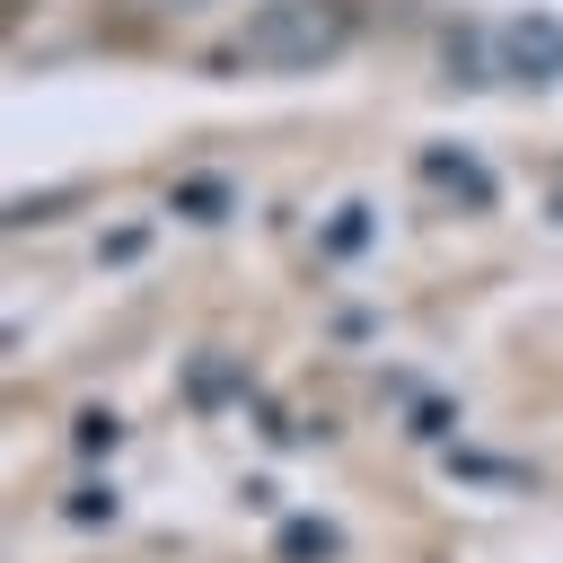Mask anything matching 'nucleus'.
<instances>
[{
  "instance_id": "f257e3e1",
  "label": "nucleus",
  "mask_w": 563,
  "mask_h": 563,
  "mask_svg": "<svg viewBox=\"0 0 563 563\" xmlns=\"http://www.w3.org/2000/svg\"><path fill=\"white\" fill-rule=\"evenodd\" d=\"M352 26H361L352 0H264L246 18V62H264V70H317V62H334L352 44Z\"/></svg>"
},
{
  "instance_id": "f03ea898",
  "label": "nucleus",
  "mask_w": 563,
  "mask_h": 563,
  "mask_svg": "<svg viewBox=\"0 0 563 563\" xmlns=\"http://www.w3.org/2000/svg\"><path fill=\"white\" fill-rule=\"evenodd\" d=\"M493 53H501V79H519V88H554V79H563V18H545V9H510L501 35H493Z\"/></svg>"
},
{
  "instance_id": "7ed1b4c3",
  "label": "nucleus",
  "mask_w": 563,
  "mask_h": 563,
  "mask_svg": "<svg viewBox=\"0 0 563 563\" xmlns=\"http://www.w3.org/2000/svg\"><path fill=\"white\" fill-rule=\"evenodd\" d=\"M422 176H431V185H449V194H466V202H493V176H484V167H466V158H449V150H431V158H422Z\"/></svg>"
},
{
  "instance_id": "20e7f679",
  "label": "nucleus",
  "mask_w": 563,
  "mask_h": 563,
  "mask_svg": "<svg viewBox=\"0 0 563 563\" xmlns=\"http://www.w3.org/2000/svg\"><path fill=\"white\" fill-rule=\"evenodd\" d=\"M325 554H334V528H317V519L282 528V563H325Z\"/></svg>"
},
{
  "instance_id": "39448f33",
  "label": "nucleus",
  "mask_w": 563,
  "mask_h": 563,
  "mask_svg": "<svg viewBox=\"0 0 563 563\" xmlns=\"http://www.w3.org/2000/svg\"><path fill=\"white\" fill-rule=\"evenodd\" d=\"M79 449H114V413H79Z\"/></svg>"
},
{
  "instance_id": "423d86ee",
  "label": "nucleus",
  "mask_w": 563,
  "mask_h": 563,
  "mask_svg": "<svg viewBox=\"0 0 563 563\" xmlns=\"http://www.w3.org/2000/svg\"><path fill=\"white\" fill-rule=\"evenodd\" d=\"M176 202H185V211H220V202H229V194H220V185H211V176H202V185H185V194H176Z\"/></svg>"
},
{
  "instance_id": "0eeeda50",
  "label": "nucleus",
  "mask_w": 563,
  "mask_h": 563,
  "mask_svg": "<svg viewBox=\"0 0 563 563\" xmlns=\"http://www.w3.org/2000/svg\"><path fill=\"white\" fill-rule=\"evenodd\" d=\"M185 396H202V405H220V396H229V369H202V378H185Z\"/></svg>"
},
{
  "instance_id": "6e6552de",
  "label": "nucleus",
  "mask_w": 563,
  "mask_h": 563,
  "mask_svg": "<svg viewBox=\"0 0 563 563\" xmlns=\"http://www.w3.org/2000/svg\"><path fill=\"white\" fill-rule=\"evenodd\" d=\"M141 9H211V0H141Z\"/></svg>"
},
{
  "instance_id": "1a4fd4ad",
  "label": "nucleus",
  "mask_w": 563,
  "mask_h": 563,
  "mask_svg": "<svg viewBox=\"0 0 563 563\" xmlns=\"http://www.w3.org/2000/svg\"><path fill=\"white\" fill-rule=\"evenodd\" d=\"M554 211H563V202H554Z\"/></svg>"
}]
</instances>
